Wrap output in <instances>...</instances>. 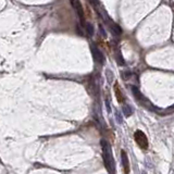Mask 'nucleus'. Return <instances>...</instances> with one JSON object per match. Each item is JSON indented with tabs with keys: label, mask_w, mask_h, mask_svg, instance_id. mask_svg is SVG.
<instances>
[{
	"label": "nucleus",
	"mask_w": 174,
	"mask_h": 174,
	"mask_svg": "<svg viewBox=\"0 0 174 174\" xmlns=\"http://www.w3.org/2000/svg\"><path fill=\"white\" fill-rule=\"evenodd\" d=\"M114 93H116V99H118V101H119L120 104H123L124 97H123V94H122V92H121L120 86H119L118 83H116V85H114Z\"/></svg>",
	"instance_id": "0eeeda50"
},
{
	"label": "nucleus",
	"mask_w": 174,
	"mask_h": 174,
	"mask_svg": "<svg viewBox=\"0 0 174 174\" xmlns=\"http://www.w3.org/2000/svg\"><path fill=\"white\" fill-rule=\"evenodd\" d=\"M121 160H122V166L125 174H130V161H128V154L124 150L121 151Z\"/></svg>",
	"instance_id": "423d86ee"
},
{
	"label": "nucleus",
	"mask_w": 174,
	"mask_h": 174,
	"mask_svg": "<svg viewBox=\"0 0 174 174\" xmlns=\"http://www.w3.org/2000/svg\"><path fill=\"white\" fill-rule=\"evenodd\" d=\"M101 147H102V156H104V166L107 168V170L110 173H113L114 171V160L112 157V151H111V147L107 140L102 139L101 140Z\"/></svg>",
	"instance_id": "f257e3e1"
},
{
	"label": "nucleus",
	"mask_w": 174,
	"mask_h": 174,
	"mask_svg": "<svg viewBox=\"0 0 174 174\" xmlns=\"http://www.w3.org/2000/svg\"><path fill=\"white\" fill-rule=\"evenodd\" d=\"M110 31L112 32V34H114L116 36H120V35L122 34V30H121V27L116 23L110 24Z\"/></svg>",
	"instance_id": "6e6552de"
},
{
	"label": "nucleus",
	"mask_w": 174,
	"mask_h": 174,
	"mask_svg": "<svg viewBox=\"0 0 174 174\" xmlns=\"http://www.w3.org/2000/svg\"><path fill=\"white\" fill-rule=\"evenodd\" d=\"M84 27H85L86 33L88 34V36H93V35H94V26H93V24L86 23Z\"/></svg>",
	"instance_id": "1a4fd4ad"
},
{
	"label": "nucleus",
	"mask_w": 174,
	"mask_h": 174,
	"mask_svg": "<svg viewBox=\"0 0 174 174\" xmlns=\"http://www.w3.org/2000/svg\"><path fill=\"white\" fill-rule=\"evenodd\" d=\"M72 4H73L74 9H75V11L77 13V15L80 16V20H81V23L85 26V10L83 8V6L80 1H72Z\"/></svg>",
	"instance_id": "7ed1b4c3"
},
{
	"label": "nucleus",
	"mask_w": 174,
	"mask_h": 174,
	"mask_svg": "<svg viewBox=\"0 0 174 174\" xmlns=\"http://www.w3.org/2000/svg\"><path fill=\"white\" fill-rule=\"evenodd\" d=\"M132 92H133V94H134V96H135V98L137 99V100L142 101L143 104H146L145 106H147V107H151V104L149 102V101H147V99L143 96V94L139 92V89L137 88V87L132 86Z\"/></svg>",
	"instance_id": "39448f33"
},
{
	"label": "nucleus",
	"mask_w": 174,
	"mask_h": 174,
	"mask_svg": "<svg viewBox=\"0 0 174 174\" xmlns=\"http://www.w3.org/2000/svg\"><path fill=\"white\" fill-rule=\"evenodd\" d=\"M166 111H168V112H172V111H174V106H173V107H170V108L168 109Z\"/></svg>",
	"instance_id": "9b49d317"
},
{
	"label": "nucleus",
	"mask_w": 174,
	"mask_h": 174,
	"mask_svg": "<svg viewBox=\"0 0 174 174\" xmlns=\"http://www.w3.org/2000/svg\"><path fill=\"white\" fill-rule=\"evenodd\" d=\"M123 113L125 114V116H130L133 113V110H132L131 107H128V104H124L123 106Z\"/></svg>",
	"instance_id": "9d476101"
},
{
	"label": "nucleus",
	"mask_w": 174,
	"mask_h": 174,
	"mask_svg": "<svg viewBox=\"0 0 174 174\" xmlns=\"http://www.w3.org/2000/svg\"><path fill=\"white\" fill-rule=\"evenodd\" d=\"M92 54H93V57H94V60L98 63H100L102 64L104 62V54L101 52V50H99L96 46H93L92 47Z\"/></svg>",
	"instance_id": "20e7f679"
},
{
	"label": "nucleus",
	"mask_w": 174,
	"mask_h": 174,
	"mask_svg": "<svg viewBox=\"0 0 174 174\" xmlns=\"http://www.w3.org/2000/svg\"><path fill=\"white\" fill-rule=\"evenodd\" d=\"M143 174H146V172H143Z\"/></svg>",
	"instance_id": "f8f14e48"
},
{
	"label": "nucleus",
	"mask_w": 174,
	"mask_h": 174,
	"mask_svg": "<svg viewBox=\"0 0 174 174\" xmlns=\"http://www.w3.org/2000/svg\"><path fill=\"white\" fill-rule=\"evenodd\" d=\"M134 138H135V142L137 143L139 147L142 148V149H147L148 148V139H147V136L145 135V133L142 131H136L135 134H134Z\"/></svg>",
	"instance_id": "f03ea898"
}]
</instances>
